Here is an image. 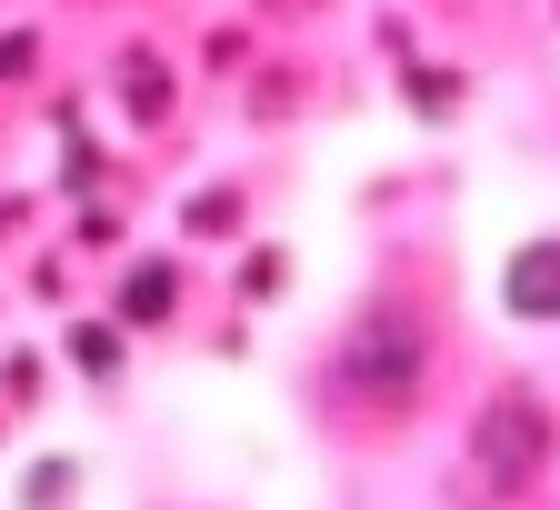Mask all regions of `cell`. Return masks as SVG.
Segmentation results:
<instances>
[{"instance_id": "cell-1", "label": "cell", "mask_w": 560, "mask_h": 510, "mask_svg": "<svg viewBox=\"0 0 560 510\" xmlns=\"http://www.w3.org/2000/svg\"><path fill=\"white\" fill-rule=\"evenodd\" d=\"M340 381L371 410H410V391L431 381V331H420L400 301H371L361 321H350V340H340Z\"/></svg>"}, {"instance_id": "cell-2", "label": "cell", "mask_w": 560, "mask_h": 510, "mask_svg": "<svg viewBox=\"0 0 560 510\" xmlns=\"http://www.w3.org/2000/svg\"><path fill=\"white\" fill-rule=\"evenodd\" d=\"M470 461H480V490H521V480L550 461L540 401H530V391H501V401L480 410V430H470Z\"/></svg>"}, {"instance_id": "cell-3", "label": "cell", "mask_w": 560, "mask_h": 510, "mask_svg": "<svg viewBox=\"0 0 560 510\" xmlns=\"http://www.w3.org/2000/svg\"><path fill=\"white\" fill-rule=\"evenodd\" d=\"M501 290H511V311H530V321H560V251H550V241H540V251H521Z\"/></svg>"}, {"instance_id": "cell-4", "label": "cell", "mask_w": 560, "mask_h": 510, "mask_svg": "<svg viewBox=\"0 0 560 510\" xmlns=\"http://www.w3.org/2000/svg\"><path fill=\"white\" fill-rule=\"evenodd\" d=\"M171 311V270H130V321H161Z\"/></svg>"}]
</instances>
